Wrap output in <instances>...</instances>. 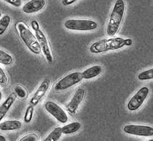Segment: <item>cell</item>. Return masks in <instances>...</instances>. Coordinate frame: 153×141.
<instances>
[{"instance_id": "cell-1", "label": "cell", "mask_w": 153, "mask_h": 141, "mask_svg": "<svg viewBox=\"0 0 153 141\" xmlns=\"http://www.w3.org/2000/svg\"><path fill=\"white\" fill-rule=\"evenodd\" d=\"M126 10L124 0H117L114 5L107 23L106 33L109 36L115 35L119 30Z\"/></svg>"}, {"instance_id": "cell-2", "label": "cell", "mask_w": 153, "mask_h": 141, "mask_svg": "<svg viewBox=\"0 0 153 141\" xmlns=\"http://www.w3.org/2000/svg\"><path fill=\"white\" fill-rule=\"evenodd\" d=\"M16 29L21 39L32 53L39 55L41 53V49L36 36L31 32L29 27L23 22L16 23Z\"/></svg>"}, {"instance_id": "cell-3", "label": "cell", "mask_w": 153, "mask_h": 141, "mask_svg": "<svg viewBox=\"0 0 153 141\" xmlns=\"http://www.w3.org/2000/svg\"><path fill=\"white\" fill-rule=\"evenodd\" d=\"M126 46V39L120 37L105 39L94 42L89 47L92 54H101L108 51L115 50Z\"/></svg>"}, {"instance_id": "cell-4", "label": "cell", "mask_w": 153, "mask_h": 141, "mask_svg": "<svg viewBox=\"0 0 153 141\" xmlns=\"http://www.w3.org/2000/svg\"><path fill=\"white\" fill-rule=\"evenodd\" d=\"M83 79L82 73L74 72L63 77L54 86L53 90L55 92H61L66 91L81 82Z\"/></svg>"}, {"instance_id": "cell-5", "label": "cell", "mask_w": 153, "mask_h": 141, "mask_svg": "<svg viewBox=\"0 0 153 141\" xmlns=\"http://www.w3.org/2000/svg\"><path fill=\"white\" fill-rule=\"evenodd\" d=\"M66 28L71 30L90 31L98 28L97 22L88 19H68L64 24Z\"/></svg>"}, {"instance_id": "cell-6", "label": "cell", "mask_w": 153, "mask_h": 141, "mask_svg": "<svg viewBox=\"0 0 153 141\" xmlns=\"http://www.w3.org/2000/svg\"><path fill=\"white\" fill-rule=\"evenodd\" d=\"M149 94L148 87L141 88L128 102L127 108L131 111H136L141 107Z\"/></svg>"}, {"instance_id": "cell-7", "label": "cell", "mask_w": 153, "mask_h": 141, "mask_svg": "<svg viewBox=\"0 0 153 141\" xmlns=\"http://www.w3.org/2000/svg\"><path fill=\"white\" fill-rule=\"evenodd\" d=\"M123 131L128 134L136 136L148 137L153 136V127L148 125H126L123 128Z\"/></svg>"}, {"instance_id": "cell-8", "label": "cell", "mask_w": 153, "mask_h": 141, "mask_svg": "<svg viewBox=\"0 0 153 141\" xmlns=\"http://www.w3.org/2000/svg\"><path fill=\"white\" fill-rule=\"evenodd\" d=\"M45 108L51 115L58 121L63 124L68 121V116L60 106L53 101H48L45 104Z\"/></svg>"}, {"instance_id": "cell-9", "label": "cell", "mask_w": 153, "mask_h": 141, "mask_svg": "<svg viewBox=\"0 0 153 141\" xmlns=\"http://www.w3.org/2000/svg\"><path fill=\"white\" fill-rule=\"evenodd\" d=\"M85 94V91L82 88L77 89L71 99L68 102L66 106L68 112L72 115H74L76 114L80 106L84 100Z\"/></svg>"}, {"instance_id": "cell-10", "label": "cell", "mask_w": 153, "mask_h": 141, "mask_svg": "<svg viewBox=\"0 0 153 141\" xmlns=\"http://www.w3.org/2000/svg\"><path fill=\"white\" fill-rule=\"evenodd\" d=\"M35 34L41 46V51H42L47 62L49 65H52V63H53L54 58L52 55L50 46L49 44L48 41L47 40L46 36L40 29L36 31Z\"/></svg>"}, {"instance_id": "cell-11", "label": "cell", "mask_w": 153, "mask_h": 141, "mask_svg": "<svg viewBox=\"0 0 153 141\" xmlns=\"http://www.w3.org/2000/svg\"><path fill=\"white\" fill-rule=\"evenodd\" d=\"M51 82V80L48 77L42 80L40 85L37 88L36 92L31 98V100L30 102L31 105L36 106L39 103V102L46 94V92L49 89Z\"/></svg>"}, {"instance_id": "cell-12", "label": "cell", "mask_w": 153, "mask_h": 141, "mask_svg": "<svg viewBox=\"0 0 153 141\" xmlns=\"http://www.w3.org/2000/svg\"><path fill=\"white\" fill-rule=\"evenodd\" d=\"M45 0H30L23 7V11L26 14H33L39 12L46 5Z\"/></svg>"}, {"instance_id": "cell-13", "label": "cell", "mask_w": 153, "mask_h": 141, "mask_svg": "<svg viewBox=\"0 0 153 141\" xmlns=\"http://www.w3.org/2000/svg\"><path fill=\"white\" fill-rule=\"evenodd\" d=\"M16 94L15 93L11 94L9 96L4 103L1 105L0 107V120L1 121L2 119L5 117L6 114L9 111L11 106L13 105L16 98Z\"/></svg>"}, {"instance_id": "cell-14", "label": "cell", "mask_w": 153, "mask_h": 141, "mask_svg": "<svg viewBox=\"0 0 153 141\" xmlns=\"http://www.w3.org/2000/svg\"><path fill=\"white\" fill-rule=\"evenodd\" d=\"M103 71L102 67L100 65H94L92 66L82 72V76L83 79L85 80H89L93 79L100 75Z\"/></svg>"}, {"instance_id": "cell-15", "label": "cell", "mask_w": 153, "mask_h": 141, "mask_svg": "<svg viewBox=\"0 0 153 141\" xmlns=\"http://www.w3.org/2000/svg\"><path fill=\"white\" fill-rule=\"evenodd\" d=\"M22 123L19 120H6L1 122L0 129L2 131H12L21 129Z\"/></svg>"}, {"instance_id": "cell-16", "label": "cell", "mask_w": 153, "mask_h": 141, "mask_svg": "<svg viewBox=\"0 0 153 141\" xmlns=\"http://www.w3.org/2000/svg\"><path fill=\"white\" fill-rule=\"evenodd\" d=\"M82 127V124L78 121H74L62 128V133L64 134H71L79 131Z\"/></svg>"}, {"instance_id": "cell-17", "label": "cell", "mask_w": 153, "mask_h": 141, "mask_svg": "<svg viewBox=\"0 0 153 141\" xmlns=\"http://www.w3.org/2000/svg\"><path fill=\"white\" fill-rule=\"evenodd\" d=\"M62 128L56 127L54 130L51 131V133L47 136L45 139V141H58L61 137L62 134Z\"/></svg>"}, {"instance_id": "cell-18", "label": "cell", "mask_w": 153, "mask_h": 141, "mask_svg": "<svg viewBox=\"0 0 153 141\" xmlns=\"http://www.w3.org/2000/svg\"><path fill=\"white\" fill-rule=\"evenodd\" d=\"M13 62V58L12 56L5 51L0 50V63L2 65L9 66Z\"/></svg>"}, {"instance_id": "cell-19", "label": "cell", "mask_w": 153, "mask_h": 141, "mask_svg": "<svg viewBox=\"0 0 153 141\" xmlns=\"http://www.w3.org/2000/svg\"><path fill=\"white\" fill-rule=\"evenodd\" d=\"M11 22V18L9 15H4L0 19V35H2L4 33L7 29Z\"/></svg>"}, {"instance_id": "cell-20", "label": "cell", "mask_w": 153, "mask_h": 141, "mask_svg": "<svg viewBox=\"0 0 153 141\" xmlns=\"http://www.w3.org/2000/svg\"><path fill=\"white\" fill-rule=\"evenodd\" d=\"M138 79L139 80L146 81L153 79V68L144 70L138 75Z\"/></svg>"}, {"instance_id": "cell-21", "label": "cell", "mask_w": 153, "mask_h": 141, "mask_svg": "<svg viewBox=\"0 0 153 141\" xmlns=\"http://www.w3.org/2000/svg\"><path fill=\"white\" fill-rule=\"evenodd\" d=\"M14 90L17 96H18L21 99H25L26 98H27V91L23 87L21 86V85H16L14 88Z\"/></svg>"}, {"instance_id": "cell-22", "label": "cell", "mask_w": 153, "mask_h": 141, "mask_svg": "<svg viewBox=\"0 0 153 141\" xmlns=\"http://www.w3.org/2000/svg\"><path fill=\"white\" fill-rule=\"evenodd\" d=\"M33 112H34L33 106L30 105L28 106V107L26 109L25 117H24V121L25 122L29 123L32 121L33 116Z\"/></svg>"}, {"instance_id": "cell-23", "label": "cell", "mask_w": 153, "mask_h": 141, "mask_svg": "<svg viewBox=\"0 0 153 141\" xmlns=\"http://www.w3.org/2000/svg\"><path fill=\"white\" fill-rule=\"evenodd\" d=\"M9 83V78L5 72L0 68V84L1 86H6Z\"/></svg>"}, {"instance_id": "cell-24", "label": "cell", "mask_w": 153, "mask_h": 141, "mask_svg": "<svg viewBox=\"0 0 153 141\" xmlns=\"http://www.w3.org/2000/svg\"><path fill=\"white\" fill-rule=\"evenodd\" d=\"M39 140V137L36 133H30L22 137L19 141H37Z\"/></svg>"}, {"instance_id": "cell-25", "label": "cell", "mask_w": 153, "mask_h": 141, "mask_svg": "<svg viewBox=\"0 0 153 141\" xmlns=\"http://www.w3.org/2000/svg\"><path fill=\"white\" fill-rule=\"evenodd\" d=\"M4 1L16 7H20L22 4L21 0H4Z\"/></svg>"}, {"instance_id": "cell-26", "label": "cell", "mask_w": 153, "mask_h": 141, "mask_svg": "<svg viewBox=\"0 0 153 141\" xmlns=\"http://www.w3.org/2000/svg\"><path fill=\"white\" fill-rule=\"evenodd\" d=\"M31 26H32V29L35 32H36L37 30L40 29L39 23L37 22V21L35 20H32L31 22Z\"/></svg>"}, {"instance_id": "cell-27", "label": "cell", "mask_w": 153, "mask_h": 141, "mask_svg": "<svg viewBox=\"0 0 153 141\" xmlns=\"http://www.w3.org/2000/svg\"><path fill=\"white\" fill-rule=\"evenodd\" d=\"M78 0H62V4L64 6H70L76 2Z\"/></svg>"}, {"instance_id": "cell-28", "label": "cell", "mask_w": 153, "mask_h": 141, "mask_svg": "<svg viewBox=\"0 0 153 141\" xmlns=\"http://www.w3.org/2000/svg\"><path fill=\"white\" fill-rule=\"evenodd\" d=\"M133 41L131 39H126V46H129L132 45Z\"/></svg>"}, {"instance_id": "cell-29", "label": "cell", "mask_w": 153, "mask_h": 141, "mask_svg": "<svg viewBox=\"0 0 153 141\" xmlns=\"http://www.w3.org/2000/svg\"><path fill=\"white\" fill-rule=\"evenodd\" d=\"M6 141V140L5 138L3 136H2V135H1L0 136V141Z\"/></svg>"}, {"instance_id": "cell-30", "label": "cell", "mask_w": 153, "mask_h": 141, "mask_svg": "<svg viewBox=\"0 0 153 141\" xmlns=\"http://www.w3.org/2000/svg\"><path fill=\"white\" fill-rule=\"evenodd\" d=\"M149 141H153V140H149Z\"/></svg>"}]
</instances>
